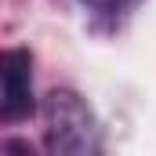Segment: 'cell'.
Here are the masks:
<instances>
[{
    "mask_svg": "<svg viewBox=\"0 0 156 156\" xmlns=\"http://www.w3.org/2000/svg\"><path fill=\"white\" fill-rule=\"evenodd\" d=\"M44 149L51 156H94L102 153V123L94 109L73 87H55L40 102Z\"/></svg>",
    "mask_w": 156,
    "mask_h": 156,
    "instance_id": "obj_1",
    "label": "cell"
},
{
    "mask_svg": "<svg viewBox=\"0 0 156 156\" xmlns=\"http://www.w3.org/2000/svg\"><path fill=\"white\" fill-rule=\"evenodd\" d=\"M37 113L33 98V51L29 47H4L0 55V120L22 123Z\"/></svg>",
    "mask_w": 156,
    "mask_h": 156,
    "instance_id": "obj_2",
    "label": "cell"
},
{
    "mask_svg": "<svg viewBox=\"0 0 156 156\" xmlns=\"http://www.w3.org/2000/svg\"><path fill=\"white\" fill-rule=\"evenodd\" d=\"M87 11H94V15H116L120 7H123V0H80Z\"/></svg>",
    "mask_w": 156,
    "mask_h": 156,
    "instance_id": "obj_3",
    "label": "cell"
}]
</instances>
